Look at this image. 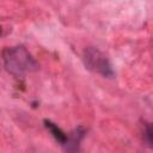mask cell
<instances>
[{
	"label": "cell",
	"mask_w": 153,
	"mask_h": 153,
	"mask_svg": "<svg viewBox=\"0 0 153 153\" xmlns=\"http://www.w3.org/2000/svg\"><path fill=\"white\" fill-rule=\"evenodd\" d=\"M2 61L6 71L14 76H24L38 69V62L24 45L5 48Z\"/></svg>",
	"instance_id": "cell-1"
},
{
	"label": "cell",
	"mask_w": 153,
	"mask_h": 153,
	"mask_svg": "<svg viewBox=\"0 0 153 153\" xmlns=\"http://www.w3.org/2000/svg\"><path fill=\"white\" fill-rule=\"evenodd\" d=\"M82 60L85 67L104 78H112L115 72L112 69L109 57L96 47H87L82 53Z\"/></svg>",
	"instance_id": "cell-2"
},
{
	"label": "cell",
	"mask_w": 153,
	"mask_h": 153,
	"mask_svg": "<svg viewBox=\"0 0 153 153\" xmlns=\"http://www.w3.org/2000/svg\"><path fill=\"white\" fill-rule=\"evenodd\" d=\"M85 136V129L80 126L75 128L71 134L67 135V140L63 143V148L66 153H79L80 142Z\"/></svg>",
	"instance_id": "cell-3"
},
{
	"label": "cell",
	"mask_w": 153,
	"mask_h": 153,
	"mask_svg": "<svg viewBox=\"0 0 153 153\" xmlns=\"http://www.w3.org/2000/svg\"><path fill=\"white\" fill-rule=\"evenodd\" d=\"M44 126H45V128L50 131V134L53 135V137H54L60 145L63 146V143H65L66 140H67V134H66L60 127H57V124L53 123V122L49 121V120H44Z\"/></svg>",
	"instance_id": "cell-4"
},
{
	"label": "cell",
	"mask_w": 153,
	"mask_h": 153,
	"mask_svg": "<svg viewBox=\"0 0 153 153\" xmlns=\"http://www.w3.org/2000/svg\"><path fill=\"white\" fill-rule=\"evenodd\" d=\"M153 131H152V126H151V123H146V126H145V129H143V140L146 141V143L149 146V147H152V139H153V134H152Z\"/></svg>",
	"instance_id": "cell-5"
},
{
	"label": "cell",
	"mask_w": 153,
	"mask_h": 153,
	"mask_svg": "<svg viewBox=\"0 0 153 153\" xmlns=\"http://www.w3.org/2000/svg\"><path fill=\"white\" fill-rule=\"evenodd\" d=\"M1 35H2V27L0 26V36H1Z\"/></svg>",
	"instance_id": "cell-6"
}]
</instances>
